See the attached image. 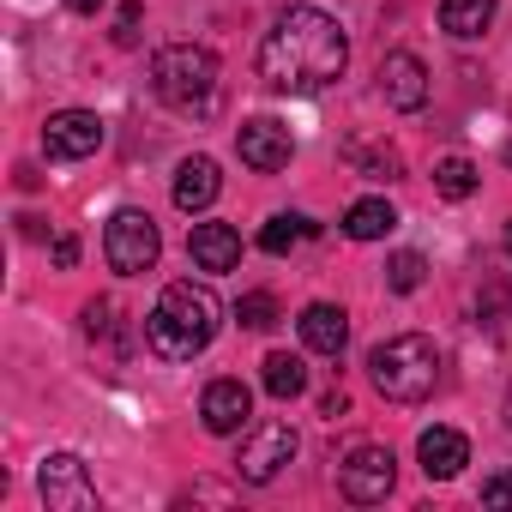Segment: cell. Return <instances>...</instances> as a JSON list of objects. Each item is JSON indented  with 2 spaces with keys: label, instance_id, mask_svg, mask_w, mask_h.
Instances as JSON below:
<instances>
[{
  "label": "cell",
  "instance_id": "cell-14",
  "mask_svg": "<svg viewBox=\"0 0 512 512\" xmlns=\"http://www.w3.org/2000/svg\"><path fill=\"white\" fill-rule=\"evenodd\" d=\"M296 326H302V344L314 356H344V344H350V314L332 308V302H308Z\"/></svg>",
  "mask_w": 512,
  "mask_h": 512
},
{
  "label": "cell",
  "instance_id": "cell-29",
  "mask_svg": "<svg viewBox=\"0 0 512 512\" xmlns=\"http://www.w3.org/2000/svg\"><path fill=\"white\" fill-rule=\"evenodd\" d=\"M67 7H73V13H85V19H91V13H97V7H103V0H67Z\"/></svg>",
  "mask_w": 512,
  "mask_h": 512
},
{
  "label": "cell",
  "instance_id": "cell-6",
  "mask_svg": "<svg viewBox=\"0 0 512 512\" xmlns=\"http://www.w3.org/2000/svg\"><path fill=\"white\" fill-rule=\"evenodd\" d=\"M290 458H296V428H290V422H260V428L241 440L235 470H241V482L266 488V482H278V470H284Z\"/></svg>",
  "mask_w": 512,
  "mask_h": 512
},
{
  "label": "cell",
  "instance_id": "cell-30",
  "mask_svg": "<svg viewBox=\"0 0 512 512\" xmlns=\"http://www.w3.org/2000/svg\"><path fill=\"white\" fill-rule=\"evenodd\" d=\"M506 428H512V392H506Z\"/></svg>",
  "mask_w": 512,
  "mask_h": 512
},
{
  "label": "cell",
  "instance_id": "cell-2",
  "mask_svg": "<svg viewBox=\"0 0 512 512\" xmlns=\"http://www.w3.org/2000/svg\"><path fill=\"white\" fill-rule=\"evenodd\" d=\"M217 296L205 284H169L157 296V308L145 314V344L163 362H193L211 338H217Z\"/></svg>",
  "mask_w": 512,
  "mask_h": 512
},
{
  "label": "cell",
  "instance_id": "cell-25",
  "mask_svg": "<svg viewBox=\"0 0 512 512\" xmlns=\"http://www.w3.org/2000/svg\"><path fill=\"white\" fill-rule=\"evenodd\" d=\"M139 25H145V7H139V0H127V7L115 13V31H109L115 49H133V43H139Z\"/></svg>",
  "mask_w": 512,
  "mask_h": 512
},
{
  "label": "cell",
  "instance_id": "cell-18",
  "mask_svg": "<svg viewBox=\"0 0 512 512\" xmlns=\"http://www.w3.org/2000/svg\"><path fill=\"white\" fill-rule=\"evenodd\" d=\"M398 229V211L386 205V199H356L350 211H344V235L350 241H380V235H392Z\"/></svg>",
  "mask_w": 512,
  "mask_h": 512
},
{
  "label": "cell",
  "instance_id": "cell-31",
  "mask_svg": "<svg viewBox=\"0 0 512 512\" xmlns=\"http://www.w3.org/2000/svg\"><path fill=\"white\" fill-rule=\"evenodd\" d=\"M506 247H512V229H506Z\"/></svg>",
  "mask_w": 512,
  "mask_h": 512
},
{
  "label": "cell",
  "instance_id": "cell-26",
  "mask_svg": "<svg viewBox=\"0 0 512 512\" xmlns=\"http://www.w3.org/2000/svg\"><path fill=\"white\" fill-rule=\"evenodd\" d=\"M482 506H512V470H494L482 482Z\"/></svg>",
  "mask_w": 512,
  "mask_h": 512
},
{
  "label": "cell",
  "instance_id": "cell-22",
  "mask_svg": "<svg viewBox=\"0 0 512 512\" xmlns=\"http://www.w3.org/2000/svg\"><path fill=\"white\" fill-rule=\"evenodd\" d=\"M308 235H314V223L296 217V211H284V217H272V223L260 229V247H266V253H290V247H302Z\"/></svg>",
  "mask_w": 512,
  "mask_h": 512
},
{
  "label": "cell",
  "instance_id": "cell-13",
  "mask_svg": "<svg viewBox=\"0 0 512 512\" xmlns=\"http://www.w3.org/2000/svg\"><path fill=\"white\" fill-rule=\"evenodd\" d=\"M187 260L199 272H235L241 266V235L229 223H193L187 229Z\"/></svg>",
  "mask_w": 512,
  "mask_h": 512
},
{
  "label": "cell",
  "instance_id": "cell-27",
  "mask_svg": "<svg viewBox=\"0 0 512 512\" xmlns=\"http://www.w3.org/2000/svg\"><path fill=\"white\" fill-rule=\"evenodd\" d=\"M73 260H79V241L61 235V241H55V266H73Z\"/></svg>",
  "mask_w": 512,
  "mask_h": 512
},
{
  "label": "cell",
  "instance_id": "cell-24",
  "mask_svg": "<svg viewBox=\"0 0 512 512\" xmlns=\"http://www.w3.org/2000/svg\"><path fill=\"white\" fill-rule=\"evenodd\" d=\"M422 253H392L386 260V290H398V296H410V290H422Z\"/></svg>",
  "mask_w": 512,
  "mask_h": 512
},
{
  "label": "cell",
  "instance_id": "cell-5",
  "mask_svg": "<svg viewBox=\"0 0 512 512\" xmlns=\"http://www.w3.org/2000/svg\"><path fill=\"white\" fill-rule=\"evenodd\" d=\"M157 253H163V235H157L151 211L121 205V211L109 217V229H103V260H109L121 278H139V272L157 266Z\"/></svg>",
  "mask_w": 512,
  "mask_h": 512
},
{
  "label": "cell",
  "instance_id": "cell-17",
  "mask_svg": "<svg viewBox=\"0 0 512 512\" xmlns=\"http://www.w3.org/2000/svg\"><path fill=\"white\" fill-rule=\"evenodd\" d=\"M488 25H494V0H440V31H446V37L470 43V37H482Z\"/></svg>",
  "mask_w": 512,
  "mask_h": 512
},
{
  "label": "cell",
  "instance_id": "cell-23",
  "mask_svg": "<svg viewBox=\"0 0 512 512\" xmlns=\"http://www.w3.org/2000/svg\"><path fill=\"white\" fill-rule=\"evenodd\" d=\"M235 320H241L247 332H272V326H278V296H272V290H247V296L235 302Z\"/></svg>",
  "mask_w": 512,
  "mask_h": 512
},
{
  "label": "cell",
  "instance_id": "cell-12",
  "mask_svg": "<svg viewBox=\"0 0 512 512\" xmlns=\"http://www.w3.org/2000/svg\"><path fill=\"white\" fill-rule=\"evenodd\" d=\"M247 416H253V392H247L241 380H211V386H205V398H199V422H205L211 434H241Z\"/></svg>",
  "mask_w": 512,
  "mask_h": 512
},
{
  "label": "cell",
  "instance_id": "cell-10",
  "mask_svg": "<svg viewBox=\"0 0 512 512\" xmlns=\"http://www.w3.org/2000/svg\"><path fill=\"white\" fill-rule=\"evenodd\" d=\"M43 151H49L55 163H79V157L103 151V115H91V109H61V115H49Z\"/></svg>",
  "mask_w": 512,
  "mask_h": 512
},
{
  "label": "cell",
  "instance_id": "cell-21",
  "mask_svg": "<svg viewBox=\"0 0 512 512\" xmlns=\"http://www.w3.org/2000/svg\"><path fill=\"white\" fill-rule=\"evenodd\" d=\"M476 181H482V175H476L470 157H440V163H434V193H440V199H470Z\"/></svg>",
  "mask_w": 512,
  "mask_h": 512
},
{
  "label": "cell",
  "instance_id": "cell-3",
  "mask_svg": "<svg viewBox=\"0 0 512 512\" xmlns=\"http://www.w3.org/2000/svg\"><path fill=\"white\" fill-rule=\"evenodd\" d=\"M368 380H374L380 398H392V404H422V398L440 386V350H434L422 332L386 338V344H374V356H368Z\"/></svg>",
  "mask_w": 512,
  "mask_h": 512
},
{
  "label": "cell",
  "instance_id": "cell-7",
  "mask_svg": "<svg viewBox=\"0 0 512 512\" xmlns=\"http://www.w3.org/2000/svg\"><path fill=\"white\" fill-rule=\"evenodd\" d=\"M392 476H398V458L386 446H356L344 464H338V494L356 500V506H374L392 494Z\"/></svg>",
  "mask_w": 512,
  "mask_h": 512
},
{
  "label": "cell",
  "instance_id": "cell-1",
  "mask_svg": "<svg viewBox=\"0 0 512 512\" xmlns=\"http://www.w3.org/2000/svg\"><path fill=\"white\" fill-rule=\"evenodd\" d=\"M344 61H350V43H344L338 19L320 7H284L260 43V79L284 97H314V91L338 85Z\"/></svg>",
  "mask_w": 512,
  "mask_h": 512
},
{
  "label": "cell",
  "instance_id": "cell-9",
  "mask_svg": "<svg viewBox=\"0 0 512 512\" xmlns=\"http://www.w3.org/2000/svg\"><path fill=\"white\" fill-rule=\"evenodd\" d=\"M235 151H241V163H247V169L278 175V169H290V157H296V139H290V127H284V121L260 115V121H241V133H235Z\"/></svg>",
  "mask_w": 512,
  "mask_h": 512
},
{
  "label": "cell",
  "instance_id": "cell-16",
  "mask_svg": "<svg viewBox=\"0 0 512 512\" xmlns=\"http://www.w3.org/2000/svg\"><path fill=\"white\" fill-rule=\"evenodd\" d=\"M217 187H223V175H217L211 157H187V163L175 169V205H181V211H205V205L217 199Z\"/></svg>",
  "mask_w": 512,
  "mask_h": 512
},
{
  "label": "cell",
  "instance_id": "cell-15",
  "mask_svg": "<svg viewBox=\"0 0 512 512\" xmlns=\"http://www.w3.org/2000/svg\"><path fill=\"white\" fill-rule=\"evenodd\" d=\"M416 458H422L428 482H452V476L470 464V440H464L458 428H428V434L416 440Z\"/></svg>",
  "mask_w": 512,
  "mask_h": 512
},
{
  "label": "cell",
  "instance_id": "cell-19",
  "mask_svg": "<svg viewBox=\"0 0 512 512\" xmlns=\"http://www.w3.org/2000/svg\"><path fill=\"white\" fill-rule=\"evenodd\" d=\"M260 380H266V392H272L278 404H290V398H302V392H308V368H302V356H290V350H272Z\"/></svg>",
  "mask_w": 512,
  "mask_h": 512
},
{
  "label": "cell",
  "instance_id": "cell-28",
  "mask_svg": "<svg viewBox=\"0 0 512 512\" xmlns=\"http://www.w3.org/2000/svg\"><path fill=\"white\" fill-rule=\"evenodd\" d=\"M320 410H326V416H344V410H350V398H344V392H326V404H320Z\"/></svg>",
  "mask_w": 512,
  "mask_h": 512
},
{
  "label": "cell",
  "instance_id": "cell-20",
  "mask_svg": "<svg viewBox=\"0 0 512 512\" xmlns=\"http://www.w3.org/2000/svg\"><path fill=\"white\" fill-rule=\"evenodd\" d=\"M344 157H350L356 175H368V181H398V175H404V157H398L392 145H344Z\"/></svg>",
  "mask_w": 512,
  "mask_h": 512
},
{
  "label": "cell",
  "instance_id": "cell-8",
  "mask_svg": "<svg viewBox=\"0 0 512 512\" xmlns=\"http://www.w3.org/2000/svg\"><path fill=\"white\" fill-rule=\"evenodd\" d=\"M37 488H43V506H49V512H91V506H97V482L85 476V464H79L73 452L43 458Z\"/></svg>",
  "mask_w": 512,
  "mask_h": 512
},
{
  "label": "cell",
  "instance_id": "cell-11",
  "mask_svg": "<svg viewBox=\"0 0 512 512\" xmlns=\"http://www.w3.org/2000/svg\"><path fill=\"white\" fill-rule=\"evenodd\" d=\"M380 97H386V109H398V115L422 109V103H428V67H422L410 49L386 55V61H380Z\"/></svg>",
  "mask_w": 512,
  "mask_h": 512
},
{
  "label": "cell",
  "instance_id": "cell-4",
  "mask_svg": "<svg viewBox=\"0 0 512 512\" xmlns=\"http://www.w3.org/2000/svg\"><path fill=\"white\" fill-rule=\"evenodd\" d=\"M151 91H157L169 109H181V115H205V109L217 103V55L199 49V43H169V49H157V61H151Z\"/></svg>",
  "mask_w": 512,
  "mask_h": 512
}]
</instances>
